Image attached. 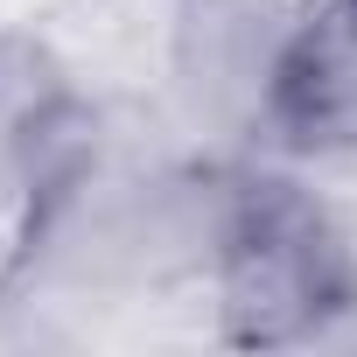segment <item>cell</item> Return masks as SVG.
I'll use <instances>...</instances> for the list:
<instances>
[{
  "label": "cell",
  "instance_id": "6da1fadb",
  "mask_svg": "<svg viewBox=\"0 0 357 357\" xmlns=\"http://www.w3.org/2000/svg\"><path fill=\"white\" fill-rule=\"evenodd\" d=\"M225 294L238 343H287L343 301V252L287 183L245 190L225 245Z\"/></svg>",
  "mask_w": 357,
  "mask_h": 357
},
{
  "label": "cell",
  "instance_id": "7a4b0ae2",
  "mask_svg": "<svg viewBox=\"0 0 357 357\" xmlns=\"http://www.w3.org/2000/svg\"><path fill=\"white\" fill-rule=\"evenodd\" d=\"M273 119L294 147H357V0L301 22L273 70Z\"/></svg>",
  "mask_w": 357,
  "mask_h": 357
}]
</instances>
